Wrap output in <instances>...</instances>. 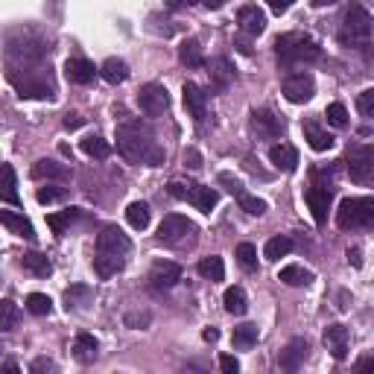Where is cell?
<instances>
[{
    "instance_id": "obj_19",
    "label": "cell",
    "mask_w": 374,
    "mask_h": 374,
    "mask_svg": "<svg viewBox=\"0 0 374 374\" xmlns=\"http://www.w3.org/2000/svg\"><path fill=\"white\" fill-rule=\"evenodd\" d=\"M187 202H190L196 211L211 213V211L216 208V202H220V193H216L213 187H205V185H190V190H187Z\"/></svg>"
},
{
    "instance_id": "obj_17",
    "label": "cell",
    "mask_w": 374,
    "mask_h": 374,
    "mask_svg": "<svg viewBox=\"0 0 374 374\" xmlns=\"http://www.w3.org/2000/svg\"><path fill=\"white\" fill-rule=\"evenodd\" d=\"M30 175L35 182H65L68 175H70V167H65V164H58V161H50V158H42V161H35L32 167H30Z\"/></svg>"
},
{
    "instance_id": "obj_21",
    "label": "cell",
    "mask_w": 374,
    "mask_h": 374,
    "mask_svg": "<svg viewBox=\"0 0 374 374\" xmlns=\"http://www.w3.org/2000/svg\"><path fill=\"white\" fill-rule=\"evenodd\" d=\"M269 161L281 173H295V167H299V152H295V147H289V144H275L269 149Z\"/></svg>"
},
{
    "instance_id": "obj_5",
    "label": "cell",
    "mask_w": 374,
    "mask_h": 374,
    "mask_svg": "<svg viewBox=\"0 0 374 374\" xmlns=\"http://www.w3.org/2000/svg\"><path fill=\"white\" fill-rule=\"evenodd\" d=\"M345 167L351 182L366 185L374 175V144H351L345 152Z\"/></svg>"
},
{
    "instance_id": "obj_49",
    "label": "cell",
    "mask_w": 374,
    "mask_h": 374,
    "mask_svg": "<svg viewBox=\"0 0 374 374\" xmlns=\"http://www.w3.org/2000/svg\"><path fill=\"white\" fill-rule=\"evenodd\" d=\"M30 371H32V374H47V371H56V363L47 360V357H38V360H32Z\"/></svg>"
},
{
    "instance_id": "obj_40",
    "label": "cell",
    "mask_w": 374,
    "mask_h": 374,
    "mask_svg": "<svg viewBox=\"0 0 374 374\" xmlns=\"http://www.w3.org/2000/svg\"><path fill=\"white\" fill-rule=\"evenodd\" d=\"M18 182H15V167L12 164H4V202H9V205H21V199H18Z\"/></svg>"
},
{
    "instance_id": "obj_27",
    "label": "cell",
    "mask_w": 374,
    "mask_h": 374,
    "mask_svg": "<svg viewBox=\"0 0 374 374\" xmlns=\"http://www.w3.org/2000/svg\"><path fill=\"white\" fill-rule=\"evenodd\" d=\"M179 62H182L185 68H193V70L205 65L202 44L196 42V38H187V42H182V47H179Z\"/></svg>"
},
{
    "instance_id": "obj_38",
    "label": "cell",
    "mask_w": 374,
    "mask_h": 374,
    "mask_svg": "<svg viewBox=\"0 0 374 374\" xmlns=\"http://www.w3.org/2000/svg\"><path fill=\"white\" fill-rule=\"evenodd\" d=\"M27 310L32 313V316H50V313H53L50 295H44V292H30L27 295Z\"/></svg>"
},
{
    "instance_id": "obj_47",
    "label": "cell",
    "mask_w": 374,
    "mask_h": 374,
    "mask_svg": "<svg viewBox=\"0 0 374 374\" xmlns=\"http://www.w3.org/2000/svg\"><path fill=\"white\" fill-rule=\"evenodd\" d=\"M216 182H220V185H223L231 196H243V193H246V190H243V185H240L237 179H234L231 173H220V179H216Z\"/></svg>"
},
{
    "instance_id": "obj_18",
    "label": "cell",
    "mask_w": 374,
    "mask_h": 374,
    "mask_svg": "<svg viewBox=\"0 0 374 374\" xmlns=\"http://www.w3.org/2000/svg\"><path fill=\"white\" fill-rule=\"evenodd\" d=\"M100 73L94 68V62H88V58H68L65 62V76L73 82V85H88L94 82V76Z\"/></svg>"
},
{
    "instance_id": "obj_37",
    "label": "cell",
    "mask_w": 374,
    "mask_h": 374,
    "mask_svg": "<svg viewBox=\"0 0 374 374\" xmlns=\"http://www.w3.org/2000/svg\"><path fill=\"white\" fill-rule=\"evenodd\" d=\"M88 299H91V287L88 284H73L70 289H65V307L68 310H76V307L88 304Z\"/></svg>"
},
{
    "instance_id": "obj_7",
    "label": "cell",
    "mask_w": 374,
    "mask_h": 374,
    "mask_svg": "<svg viewBox=\"0 0 374 374\" xmlns=\"http://www.w3.org/2000/svg\"><path fill=\"white\" fill-rule=\"evenodd\" d=\"M281 91H284V96H287L292 106H304V103L313 100V94H316V80H313L307 70L289 73L287 80L281 82Z\"/></svg>"
},
{
    "instance_id": "obj_44",
    "label": "cell",
    "mask_w": 374,
    "mask_h": 374,
    "mask_svg": "<svg viewBox=\"0 0 374 374\" xmlns=\"http://www.w3.org/2000/svg\"><path fill=\"white\" fill-rule=\"evenodd\" d=\"M325 117H328V123H330L333 129H345V126H348V111H345L342 103H330V106L325 108Z\"/></svg>"
},
{
    "instance_id": "obj_62",
    "label": "cell",
    "mask_w": 374,
    "mask_h": 374,
    "mask_svg": "<svg viewBox=\"0 0 374 374\" xmlns=\"http://www.w3.org/2000/svg\"><path fill=\"white\" fill-rule=\"evenodd\" d=\"M4 371H6V374H21V368H18L15 363H4Z\"/></svg>"
},
{
    "instance_id": "obj_25",
    "label": "cell",
    "mask_w": 374,
    "mask_h": 374,
    "mask_svg": "<svg viewBox=\"0 0 374 374\" xmlns=\"http://www.w3.org/2000/svg\"><path fill=\"white\" fill-rule=\"evenodd\" d=\"M70 351H73V357L80 360V363H94L96 360V351H100V342H96L91 333H76Z\"/></svg>"
},
{
    "instance_id": "obj_57",
    "label": "cell",
    "mask_w": 374,
    "mask_h": 374,
    "mask_svg": "<svg viewBox=\"0 0 374 374\" xmlns=\"http://www.w3.org/2000/svg\"><path fill=\"white\" fill-rule=\"evenodd\" d=\"M196 0H167V9H173V12H179V9H187V6H193Z\"/></svg>"
},
{
    "instance_id": "obj_48",
    "label": "cell",
    "mask_w": 374,
    "mask_h": 374,
    "mask_svg": "<svg viewBox=\"0 0 374 374\" xmlns=\"http://www.w3.org/2000/svg\"><path fill=\"white\" fill-rule=\"evenodd\" d=\"M354 371H360V374H374V354H363V357L354 363Z\"/></svg>"
},
{
    "instance_id": "obj_28",
    "label": "cell",
    "mask_w": 374,
    "mask_h": 374,
    "mask_svg": "<svg viewBox=\"0 0 374 374\" xmlns=\"http://www.w3.org/2000/svg\"><path fill=\"white\" fill-rule=\"evenodd\" d=\"M21 96H30V100H47L53 96V85L50 80H24V82H15Z\"/></svg>"
},
{
    "instance_id": "obj_55",
    "label": "cell",
    "mask_w": 374,
    "mask_h": 374,
    "mask_svg": "<svg viewBox=\"0 0 374 374\" xmlns=\"http://www.w3.org/2000/svg\"><path fill=\"white\" fill-rule=\"evenodd\" d=\"M62 123H65L68 132H73V129H80V126L85 123V117H82V114H65V120H62Z\"/></svg>"
},
{
    "instance_id": "obj_26",
    "label": "cell",
    "mask_w": 374,
    "mask_h": 374,
    "mask_svg": "<svg viewBox=\"0 0 374 374\" xmlns=\"http://www.w3.org/2000/svg\"><path fill=\"white\" fill-rule=\"evenodd\" d=\"M100 76L108 85H123L129 80V65L123 58H106L103 68H100Z\"/></svg>"
},
{
    "instance_id": "obj_41",
    "label": "cell",
    "mask_w": 374,
    "mask_h": 374,
    "mask_svg": "<svg viewBox=\"0 0 374 374\" xmlns=\"http://www.w3.org/2000/svg\"><path fill=\"white\" fill-rule=\"evenodd\" d=\"M15 325H18V307H15V301L4 299L0 301V330L9 333V330H15Z\"/></svg>"
},
{
    "instance_id": "obj_10",
    "label": "cell",
    "mask_w": 374,
    "mask_h": 374,
    "mask_svg": "<svg viewBox=\"0 0 374 374\" xmlns=\"http://www.w3.org/2000/svg\"><path fill=\"white\" fill-rule=\"evenodd\" d=\"M304 199H307V208L313 213V220H316V225H325L328 211H330V187L328 185H313V187H307Z\"/></svg>"
},
{
    "instance_id": "obj_60",
    "label": "cell",
    "mask_w": 374,
    "mask_h": 374,
    "mask_svg": "<svg viewBox=\"0 0 374 374\" xmlns=\"http://www.w3.org/2000/svg\"><path fill=\"white\" fill-rule=\"evenodd\" d=\"M202 4H205L208 9H223V6L228 4V0H202Z\"/></svg>"
},
{
    "instance_id": "obj_58",
    "label": "cell",
    "mask_w": 374,
    "mask_h": 374,
    "mask_svg": "<svg viewBox=\"0 0 374 374\" xmlns=\"http://www.w3.org/2000/svg\"><path fill=\"white\" fill-rule=\"evenodd\" d=\"M202 339L205 342H216V339H220V330H216V328H205L202 330Z\"/></svg>"
},
{
    "instance_id": "obj_30",
    "label": "cell",
    "mask_w": 374,
    "mask_h": 374,
    "mask_svg": "<svg viewBox=\"0 0 374 374\" xmlns=\"http://www.w3.org/2000/svg\"><path fill=\"white\" fill-rule=\"evenodd\" d=\"M21 266H24L30 275H35V278H47V275L53 272V263L47 261V254H42V251H30V254H24Z\"/></svg>"
},
{
    "instance_id": "obj_6",
    "label": "cell",
    "mask_w": 374,
    "mask_h": 374,
    "mask_svg": "<svg viewBox=\"0 0 374 374\" xmlns=\"http://www.w3.org/2000/svg\"><path fill=\"white\" fill-rule=\"evenodd\" d=\"M196 228H193V223L187 220V216H182V213H167L164 220H161V225H158V243H164V246H179V243H185L190 234H193Z\"/></svg>"
},
{
    "instance_id": "obj_56",
    "label": "cell",
    "mask_w": 374,
    "mask_h": 374,
    "mask_svg": "<svg viewBox=\"0 0 374 374\" xmlns=\"http://www.w3.org/2000/svg\"><path fill=\"white\" fill-rule=\"evenodd\" d=\"M185 164L193 167V170H199V167H202V155L196 152V149H187V152H185Z\"/></svg>"
},
{
    "instance_id": "obj_29",
    "label": "cell",
    "mask_w": 374,
    "mask_h": 374,
    "mask_svg": "<svg viewBox=\"0 0 374 374\" xmlns=\"http://www.w3.org/2000/svg\"><path fill=\"white\" fill-rule=\"evenodd\" d=\"M223 304H225V313H231V316H243L249 310V299H246L243 287H228L223 295Z\"/></svg>"
},
{
    "instance_id": "obj_54",
    "label": "cell",
    "mask_w": 374,
    "mask_h": 374,
    "mask_svg": "<svg viewBox=\"0 0 374 374\" xmlns=\"http://www.w3.org/2000/svg\"><path fill=\"white\" fill-rule=\"evenodd\" d=\"M348 263H351L354 269L363 266V249H360V246H351V249H348Z\"/></svg>"
},
{
    "instance_id": "obj_46",
    "label": "cell",
    "mask_w": 374,
    "mask_h": 374,
    "mask_svg": "<svg viewBox=\"0 0 374 374\" xmlns=\"http://www.w3.org/2000/svg\"><path fill=\"white\" fill-rule=\"evenodd\" d=\"M357 111L363 117H374V88H366L363 94H357Z\"/></svg>"
},
{
    "instance_id": "obj_43",
    "label": "cell",
    "mask_w": 374,
    "mask_h": 374,
    "mask_svg": "<svg viewBox=\"0 0 374 374\" xmlns=\"http://www.w3.org/2000/svg\"><path fill=\"white\" fill-rule=\"evenodd\" d=\"M234 258H237V263L243 266V269H258V249H254L251 243H240L237 246V251H234Z\"/></svg>"
},
{
    "instance_id": "obj_4",
    "label": "cell",
    "mask_w": 374,
    "mask_h": 374,
    "mask_svg": "<svg viewBox=\"0 0 374 374\" xmlns=\"http://www.w3.org/2000/svg\"><path fill=\"white\" fill-rule=\"evenodd\" d=\"M337 225L342 231L374 228V196H348L337 208Z\"/></svg>"
},
{
    "instance_id": "obj_35",
    "label": "cell",
    "mask_w": 374,
    "mask_h": 374,
    "mask_svg": "<svg viewBox=\"0 0 374 374\" xmlns=\"http://www.w3.org/2000/svg\"><path fill=\"white\" fill-rule=\"evenodd\" d=\"M82 152L85 155H91V158H108L111 155V144L106 141V137H100V135H88L85 141H82Z\"/></svg>"
},
{
    "instance_id": "obj_36",
    "label": "cell",
    "mask_w": 374,
    "mask_h": 374,
    "mask_svg": "<svg viewBox=\"0 0 374 374\" xmlns=\"http://www.w3.org/2000/svg\"><path fill=\"white\" fill-rule=\"evenodd\" d=\"M292 251V240L289 237H272L269 243H266V249H263V258L266 261H281V258H287V254Z\"/></svg>"
},
{
    "instance_id": "obj_11",
    "label": "cell",
    "mask_w": 374,
    "mask_h": 374,
    "mask_svg": "<svg viewBox=\"0 0 374 374\" xmlns=\"http://www.w3.org/2000/svg\"><path fill=\"white\" fill-rule=\"evenodd\" d=\"M307 354H310L307 339H289V342L281 348V354H278V366H281L284 371H299V368L304 366V360H307Z\"/></svg>"
},
{
    "instance_id": "obj_42",
    "label": "cell",
    "mask_w": 374,
    "mask_h": 374,
    "mask_svg": "<svg viewBox=\"0 0 374 374\" xmlns=\"http://www.w3.org/2000/svg\"><path fill=\"white\" fill-rule=\"evenodd\" d=\"M35 199L42 205H53V202H65L68 199V187H56V185H47V187H38Z\"/></svg>"
},
{
    "instance_id": "obj_1",
    "label": "cell",
    "mask_w": 374,
    "mask_h": 374,
    "mask_svg": "<svg viewBox=\"0 0 374 374\" xmlns=\"http://www.w3.org/2000/svg\"><path fill=\"white\" fill-rule=\"evenodd\" d=\"M117 152L132 164L158 167L164 161V149L155 141L152 129L144 126L141 120H129V123L117 126Z\"/></svg>"
},
{
    "instance_id": "obj_3",
    "label": "cell",
    "mask_w": 374,
    "mask_h": 374,
    "mask_svg": "<svg viewBox=\"0 0 374 374\" xmlns=\"http://www.w3.org/2000/svg\"><path fill=\"white\" fill-rule=\"evenodd\" d=\"M371 32H374V18L360 4H351L348 12L342 15L339 44L342 47H366L371 42Z\"/></svg>"
},
{
    "instance_id": "obj_45",
    "label": "cell",
    "mask_w": 374,
    "mask_h": 374,
    "mask_svg": "<svg viewBox=\"0 0 374 374\" xmlns=\"http://www.w3.org/2000/svg\"><path fill=\"white\" fill-rule=\"evenodd\" d=\"M237 202H240V208H243L246 213H251V216H263V213H266V202L258 199V196H251V193L237 196Z\"/></svg>"
},
{
    "instance_id": "obj_24",
    "label": "cell",
    "mask_w": 374,
    "mask_h": 374,
    "mask_svg": "<svg viewBox=\"0 0 374 374\" xmlns=\"http://www.w3.org/2000/svg\"><path fill=\"white\" fill-rule=\"evenodd\" d=\"M126 266V258L123 254H106V251H96L94 258V272L100 275V278H111Z\"/></svg>"
},
{
    "instance_id": "obj_33",
    "label": "cell",
    "mask_w": 374,
    "mask_h": 374,
    "mask_svg": "<svg viewBox=\"0 0 374 374\" xmlns=\"http://www.w3.org/2000/svg\"><path fill=\"white\" fill-rule=\"evenodd\" d=\"M196 269H199V275H202L205 281H223V278H225V263H223L220 254H211V258H202Z\"/></svg>"
},
{
    "instance_id": "obj_52",
    "label": "cell",
    "mask_w": 374,
    "mask_h": 374,
    "mask_svg": "<svg viewBox=\"0 0 374 374\" xmlns=\"http://www.w3.org/2000/svg\"><path fill=\"white\" fill-rule=\"evenodd\" d=\"M295 4V0H266V6L275 12V15H284V12H289V6Z\"/></svg>"
},
{
    "instance_id": "obj_2",
    "label": "cell",
    "mask_w": 374,
    "mask_h": 374,
    "mask_svg": "<svg viewBox=\"0 0 374 374\" xmlns=\"http://www.w3.org/2000/svg\"><path fill=\"white\" fill-rule=\"evenodd\" d=\"M275 56H278L281 68H292V65L316 62L322 56V47L307 32H284L275 38Z\"/></svg>"
},
{
    "instance_id": "obj_23",
    "label": "cell",
    "mask_w": 374,
    "mask_h": 374,
    "mask_svg": "<svg viewBox=\"0 0 374 374\" xmlns=\"http://www.w3.org/2000/svg\"><path fill=\"white\" fill-rule=\"evenodd\" d=\"M208 73H211V82H213V88H216V91H225V88L234 82V68H231V62H228L225 56L213 58Z\"/></svg>"
},
{
    "instance_id": "obj_12",
    "label": "cell",
    "mask_w": 374,
    "mask_h": 374,
    "mask_svg": "<svg viewBox=\"0 0 374 374\" xmlns=\"http://www.w3.org/2000/svg\"><path fill=\"white\" fill-rule=\"evenodd\" d=\"M132 243L129 237L120 231V228H103L100 234H96V251H106V254H129Z\"/></svg>"
},
{
    "instance_id": "obj_59",
    "label": "cell",
    "mask_w": 374,
    "mask_h": 374,
    "mask_svg": "<svg viewBox=\"0 0 374 374\" xmlns=\"http://www.w3.org/2000/svg\"><path fill=\"white\" fill-rule=\"evenodd\" d=\"M234 47H237L243 56H251V44L246 42V38H237V42H234Z\"/></svg>"
},
{
    "instance_id": "obj_61",
    "label": "cell",
    "mask_w": 374,
    "mask_h": 374,
    "mask_svg": "<svg viewBox=\"0 0 374 374\" xmlns=\"http://www.w3.org/2000/svg\"><path fill=\"white\" fill-rule=\"evenodd\" d=\"M310 4L316 6V9H325V6H333V4H339V0H310Z\"/></svg>"
},
{
    "instance_id": "obj_16",
    "label": "cell",
    "mask_w": 374,
    "mask_h": 374,
    "mask_svg": "<svg viewBox=\"0 0 374 374\" xmlns=\"http://www.w3.org/2000/svg\"><path fill=\"white\" fill-rule=\"evenodd\" d=\"M325 348L330 351L333 360L348 357V328L345 325H328L325 328Z\"/></svg>"
},
{
    "instance_id": "obj_53",
    "label": "cell",
    "mask_w": 374,
    "mask_h": 374,
    "mask_svg": "<svg viewBox=\"0 0 374 374\" xmlns=\"http://www.w3.org/2000/svg\"><path fill=\"white\" fill-rule=\"evenodd\" d=\"M187 190H190V182H170V193L175 196V199H187Z\"/></svg>"
},
{
    "instance_id": "obj_34",
    "label": "cell",
    "mask_w": 374,
    "mask_h": 374,
    "mask_svg": "<svg viewBox=\"0 0 374 374\" xmlns=\"http://www.w3.org/2000/svg\"><path fill=\"white\" fill-rule=\"evenodd\" d=\"M258 337H261L258 325H240V328H234V333H231V342H234V348L249 351L251 345H258Z\"/></svg>"
},
{
    "instance_id": "obj_51",
    "label": "cell",
    "mask_w": 374,
    "mask_h": 374,
    "mask_svg": "<svg viewBox=\"0 0 374 374\" xmlns=\"http://www.w3.org/2000/svg\"><path fill=\"white\" fill-rule=\"evenodd\" d=\"M126 325H129V328H147V325H149V313H129V316H126Z\"/></svg>"
},
{
    "instance_id": "obj_20",
    "label": "cell",
    "mask_w": 374,
    "mask_h": 374,
    "mask_svg": "<svg viewBox=\"0 0 374 374\" xmlns=\"http://www.w3.org/2000/svg\"><path fill=\"white\" fill-rule=\"evenodd\" d=\"M0 223H4L15 234V237L35 240V228H32V223L27 220L24 213H18V211H0Z\"/></svg>"
},
{
    "instance_id": "obj_32",
    "label": "cell",
    "mask_w": 374,
    "mask_h": 374,
    "mask_svg": "<svg viewBox=\"0 0 374 374\" xmlns=\"http://www.w3.org/2000/svg\"><path fill=\"white\" fill-rule=\"evenodd\" d=\"M149 220H152V211H149L147 202H132V205L126 208V223H129L135 231H144V228L149 225Z\"/></svg>"
},
{
    "instance_id": "obj_9",
    "label": "cell",
    "mask_w": 374,
    "mask_h": 374,
    "mask_svg": "<svg viewBox=\"0 0 374 374\" xmlns=\"http://www.w3.org/2000/svg\"><path fill=\"white\" fill-rule=\"evenodd\" d=\"M182 281V266L173 261H155L149 269V284L152 289H170Z\"/></svg>"
},
{
    "instance_id": "obj_13",
    "label": "cell",
    "mask_w": 374,
    "mask_h": 374,
    "mask_svg": "<svg viewBox=\"0 0 374 374\" xmlns=\"http://www.w3.org/2000/svg\"><path fill=\"white\" fill-rule=\"evenodd\" d=\"M182 96H185V108L190 111V117H193L196 123H202L205 114H208V94L199 85H196V82H185Z\"/></svg>"
},
{
    "instance_id": "obj_31",
    "label": "cell",
    "mask_w": 374,
    "mask_h": 374,
    "mask_svg": "<svg viewBox=\"0 0 374 374\" xmlns=\"http://www.w3.org/2000/svg\"><path fill=\"white\" fill-rule=\"evenodd\" d=\"M278 281H284L287 287H307V284L313 281V272L304 269V266H299V263H289V266L281 269Z\"/></svg>"
},
{
    "instance_id": "obj_39",
    "label": "cell",
    "mask_w": 374,
    "mask_h": 374,
    "mask_svg": "<svg viewBox=\"0 0 374 374\" xmlns=\"http://www.w3.org/2000/svg\"><path fill=\"white\" fill-rule=\"evenodd\" d=\"M80 216V211L76 208H68V211H62V213H47V225H50V231L53 234H65V228Z\"/></svg>"
},
{
    "instance_id": "obj_15",
    "label": "cell",
    "mask_w": 374,
    "mask_h": 374,
    "mask_svg": "<svg viewBox=\"0 0 374 374\" xmlns=\"http://www.w3.org/2000/svg\"><path fill=\"white\" fill-rule=\"evenodd\" d=\"M237 24L246 35H261L266 30V15H263V9H258V4H246L237 12Z\"/></svg>"
},
{
    "instance_id": "obj_50",
    "label": "cell",
    "mask_w": 374,
    "mask_h": 374,
    "mask_svg": "<svg viewBox=\"0 0 374 374\" xmlns=\"http://www.w3.org/2000/svg\"><path fill=\"white\" fill-rule=\"evenodd\" d=\"M220 368L225 374H237L240 371V363H237V357H231V354H223V357H220Z\"/></svg>"
},
{
    "instance_id": "obj_22",
    "label": "cell",
    "mask_w": 374,
    "mask_h": 374,
    "mask_svg": "<svg viewBox=\"0 0 374 374\" xmlns=\"http://www.w3.org/2000/svg\"><path fill=\"white\" fill-rule=\"evenodd\" d=\"M304 137H307L310 149H316V152H328L333 147V135L328 129H322L319 120H307L304 123Z\"/></svg>"
},
{
    "instance_id": "obj_14",
    "label": "cell",
    "mask_w": 374,
    "mask_h": 374,
    "mask_svg": "<svg viewBox=\"0 0 374 374\" xmlns=\"http://www.w3.org/2000/svg\"><path fill=\"white\" fill-rule=\"evenodd\" d=\"M251 129L258 132L261 137H281L284 135V120L278 114H272V111H251Z\"/></svg>"
},
{
    "instance_id": "obj_8",
    "label": "cell",
    "mask_w": 374,
    "mask_h": 374,
    "mask_svg": "<svg viewBox=\"0 0 374 374\" xmlns=\"http://www.w3.org/2000/svg\"><path fill=\"white\" fill-rule=\"evenodd\" d=\"M137 106H141V111L147 117H158L170 108V94L158 82H147L141 91H137Z\"/></svg>"
}]
</instances>
